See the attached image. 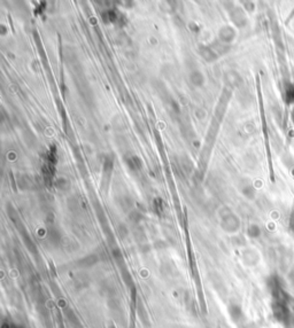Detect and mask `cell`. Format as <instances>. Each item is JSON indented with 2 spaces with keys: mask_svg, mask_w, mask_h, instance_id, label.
<instances>
[{
  "mask_svg": "<svg viewBox=\"0 0 294 328\" xmlns=\"http://www.w3.org/2000/svg\"><path fill=\"white\" fill-rule=\"evenodd\" d=\"M136 288L132 289V299H131V319H130V328H136V303L137 294Z\"/></svg>",
  "mask_w": 294,
  "mask_h": 328,
  "instance_id": "cell-1",
  "label": "cell"
}]
</instances>
